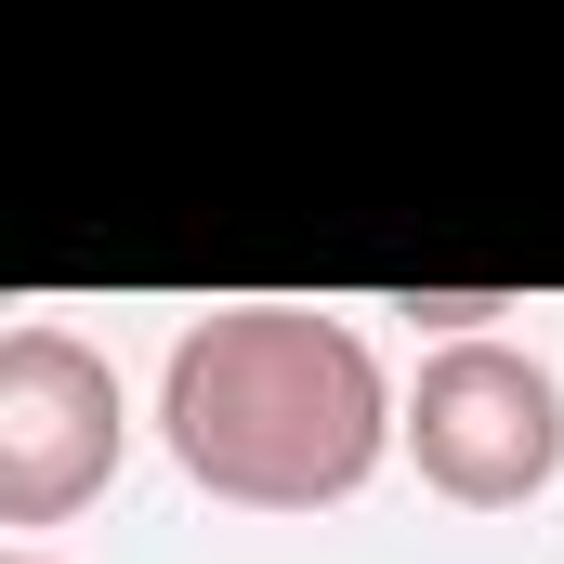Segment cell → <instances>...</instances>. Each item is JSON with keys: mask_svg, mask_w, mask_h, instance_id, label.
<instances>
[{"mask_svg": "<svg viewBox=\"0 0 564 564\" xmlns=\"http://www.w3.org/2000/svg\"><path fill=\"white\" fill-rule=\"evenodd\" d=\"M394 315H421V328H446V341H486V315H512L499 289H408Z\"/></svg>", "mask_w": 564, "mask_h": 564, "instance_id": "4", "label": "cell"}, {"mask_svg": "<svg viewBox=\"0 0 564 564\" xmlns=\"http://www.w3.org/2000/svg\"><path fill=\"white\" fill-rule=\"evenodd\" d=\"M408 459L459 512H525L564 473V381L525 341H446L408 381Z\"/></svg>", "mask_w": 564, "mask_h": 564, "instance_id": "2", "label": "cell"}, {"mask_svg": "<svg viewBox=\"0 0 564 564\" xmlns=\"http://www.w3.org/2000/svg\"><path fill=\"white\" fill-rule=\"evenodd\" d=\"M0 564H40V552H0Z\"/></svg>", "mask_w": 564, "mask_h": 564, "instance_id": "5", "label": "cell"}, {"mask_svg": "<svg viewBox=\"0 0 564 564\" xmlns=\"http://www.w3.org/2000/svg\"><path fill=\"white\" fill-rule=\"evenodd\" d=\"M132 459L119 368L79 328H0V525H66Z\"/></svg>", "mask_w": 564, "mask_h": 564, "instance_id": "3", "label": "cell"}, {"mask_svg": "<svg viewBox=\"0 0 564 564\" xmlns=\"http://www.w3.org/2000/svg\"><path fill=\"white\" fill-rule=\"evenodd\" d=\"M158 433H171L184 486H210L224 512H341L408 446V408H394L368 328H341L315 302H224L171 341Z\"/></svg>", "mask_w": 564, "mask_h": 564, "instance_id": "1", "label": "cell"}]
</instances>
